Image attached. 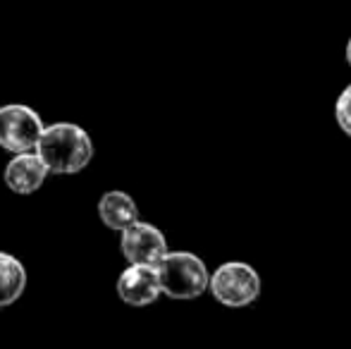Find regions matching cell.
<instances>
[{"mask_svg":"<svg viewBox=\"0 0 351 349\" xmlns=\"http://www.w3.org/2000/svg\"><path fill=\"white\" fill-rule=\"evenodd\" d=\"M36 154L53 175H77L91 163L93 141L84 127L74 122H56L46 127Z\"/></svg>","mask_w":351,"mask_h":349,"instance_id":"1","label":"cell"},{"mask_svg":"<svg viewBox=\"0 0 351 349\" xmlns=\"http://www.w3.org/2000/svg\"><path fill=\"white\" fill-rule=\"evenodd\" d=\"M158 268L162 294L170 299H196L210 289V273L206 263L191 252H170Z\"/></svg>","mask_w":351,"mask_h":349,"instance_id":"2","label":"cell"},{"mask_svg":"<svg viewBox=\"0 0 351 349\" xmlns=\"http://www.w3.org/2000/svg\"><path fill=\"white\" fill-rule=\"evenodd\" d=\"M210 294L227 309H244L261 297V275L244 261H227L210 273Z\"/></svg>","mask_w":351,"mask_h":349,"instance_id":"3","label":"cell"},{"mask_svg":"<svg viewBox=\"0 0 351 349\" xmlns=\"http://www.w3.org/2000/svg\"><path fill=\"white\" fill-rule=\"evenodd\" d=\"M46 125L34 108L22 103L0 106V149L10 151L12 156L32 154L41 141Z\"/></svg>","mask_w":351,"mask_h":349,"instance_id":"4","label":"cell"},{"mask_svg":"<svg viewBox=\"0 0 351 349\" xmlns=\"http://www.w3.org/2000/svg\"><path fill=\"white\" fill-rule=\"evenodd\" d=\"M120 234L122 256L130 261V265H158L170 254L165 234L151 223L139 220Z\"/></svg>","mask_w":351,"mask_h":349,"instance_id":"5","label":"cell"},{"mask_svg":"<svg viewBox=\"0 0 351 349\" xmlns=\"http://www.w3.org/2000/svg\"><path fill=\"white\" fill-rule=\"evenodd\" d=\"M117 294L130 306H148L162 294L156 265H130L117 278Z\"/></svg>","mask_w":351,"mask_h":349,"instance_id":"6","label":"cell"},{"mask_svg":"<svg viewBox=\"0 0 351 349\" xmlns=\"http://www.w3.org/2000/svg\"><path fill=\"white\" fill-rule=\"evenodd\" d=\"M48 175L51 173H48L46 163H43L36 151L12 156V160L5 165V184H8L10 191L22 196H29L41 189Z\"/></svg>","mask_w":351,"mask_h":349,"instance_id":"7","label":"cell"},{"mask_svg":"<svg viewBox=\"0 0 351 349\" xmlns=\"http://www.w3.org/2000/svg\"><path fill=\"white\" fill-rule=\"evenodd\" d=\"M98 215L106 228L125 232L127 228L139 223V206L127 191H106L98 201Z\"/></svg>","mask_w":351,"mask_h":349,"instance_id":"8","label":"cell"},{"mask_svg":"<svg viewBox=\"0 0 351 349\" xmlns=\"http://www.w3.org/2000/svg\"><path fill=\"white\" fill-rule=\"evenodd\" d=\"M27 287V270L12 254L0 252V309L14 304Z\"/></svg>","mask_w":351,"mask_h":349,"instance_id":"9","label":"cell"},{"mask_svg":"<svg viewBox=\"0 0 351 349\" xmlns=\"http://www.w3.org/2000/svg\"><path fill=\"white\" fill-rule=\"evenodd\" d=\"M335 117H337L339 130L351 136V84L339 93L337 106H335Z\"/></svg>","mask_w":351,"mask_h":349,"instance_id":"10","label":"cell"},{"mask_svg":"<svg viewBox=\"0 0 351 349\" xmlns=\"http://www.w3.org/2000/svg\"><path fill=\"white\" fill-rule=\"evenodd\" d=\"M347 62H349V67H351V38H349V43H347Z\"/></svg>","mask_w":351,"mask_h":349,"instance_id":"11","label":"cell"}]
</instances>
